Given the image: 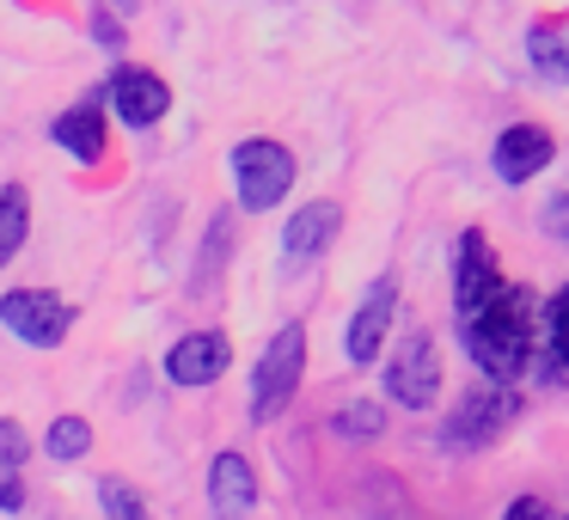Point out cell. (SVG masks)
Returning a JSON list of instances; mask_svg holds the SVG:
<instances>
[{"label": "cell", "mask_w": 569, "mask_h": 520, "mask_svg": "<svg viewBox=\"0 0 569 520\" xmlns=\"http://www.w3.org/2000/svg\"><path fill=\"white\" fill-rule=\"evenodd\" d=\"M380 392L405 410H429L441 398V356H435L429 331H405L380 368Z\"/></svg>", "instance_id": "5b68a950"}, {"label": "cell", "mask_w": 569, "mask_h": 520, "mask_svg": "<svg viewBox=\"0 0 569 520\" xmlns=\"http://www.w3.org/2000/svg\"><path fill=\"white\" fill-rule=\"evenodd\" d=\"M337 227H343V202H331V197L295 209V214H288V227H282V258H288V263L325 258V251L337 246Z\"/></svg>", "instance_id": "7c38bea8"}, {"label": "cell", "mask_w": 569, "mask_h": 520, "mask_svg": "<svg viewBox=\"0 0 569 520\" xmlns=\"http://www.w3.org/2000/svg\"><path fill=\"white\" fill-rule=\"evenodd\" d=\"M527 62L545 80H563L569 87V26H532L527 31Z\"/></svg>", "instance_id": "e0dca14e"}, {"label": "cell", "mask_w": 569, "mask_h": 520, "mask_svg": "<svg viewBox=\"0 0 569 520\" xmlns=\"http://www.w3.org/2000/svg\"><path fill=\"white\" fill-rule=\"evenodd\" d=\"M43 453L56 459V466H74V459L92 453V422L87 417H56L50 429H43Z\"/></svg>", "instance_id": "ac0fdd59"}, {"label": "cell", "mask_w": 569, "mask_h": 520, "mask_svg": "<svg viewBox=\"0 0 569 520\" xmlns=\"http://www.w3.org/2000/svg\"><path fill=\"white\" fill-rule=\"evenodd\" d=\"M26 459H31V434L13 417H0V471H26Z\"/></svg>", "instance_id": "44dd1931"}, {"label": "cell", "mask_w": 569, "mask_h": 520, "mask_svg": "<svg viewBox=\"0 0 569 520\" xmlns=\"http://www.w3.org/2000/svg\"><path fill=\"white\" fill-rule=\"evenodd\" d=\"M459 343L490 386H515L532 368V349H539V300L527 288L502 282V294L459 319Z\"/></svg>", "instance_id": "6da1fadb"}, {"label": "cell", "mask_w": 569, "mask_h": 520, "mask_svg": "<svg viewBox=\"0 0 569 520\" xmlns=\"http://www.w3.org/2000/svg\"><path fill=\"white\" fill-rule=\"evenodd\" d=\"M520 417V392L515 386H483V392L459 398L453 417H447L441 429V447H459V453H471V447H490L508 434V422Z\"/></svg>", "instance_id": "8992f818"}, {"label": "cell", "mask_w": 569, "mask_h": 520, "mask_svg": "<svg viewBox=\"0 0 569 520\" xmlns=\"http://www.w3.org/2000/svg\"><path fill=\"white\" fill-rule=\"evenodd\" d=\"M31 239V190L26 184H0V270H13V258Z\"/></svg>", "instance_id": "2e32d148"}, {"label": "cell", "mask_w": 569, "mask_h": 520, "mask_svg": "<svg viewBox=\"0 0 569 520\" xmlns=\"http://www.w3.org/2000/svg\"><path fill=\"white\" fill-rule=\"evenodd\" d=\"M331 434H337V441H380V434H386V410L368 404V398L337 404L331 410Z\"/></svg>", "instance_id": "d6986e66"}, {"label": "cell", "mask_w": 569, "mask_h": 520, "mask_svg": "<svg viewBox=\"0 0 569 520\" xmlns=\"http://www.w3.org/2000/svg\"><path fill=\"white\" fill-rule=\"evenodd\" d=\"M99 43L104 50H123V26H117L111 13H99Z\"/></svg>", "instance_id": "d4e9b609"}, {"label": "cell", "mask_w": 569, "mask_h": 520, "mask_svg": "<svg viewBox=\"0 0 569 520\" xmlns=\"http://www.w3.org/2000/svg\"><path fill=\"white\" fill-rule=\"evenodd\" d=\"M300 373H307V324H276V337L251 368V422L282 417L300 392Z\"/></svg>", "instance_id": "7a4b0ae2"}, {"label": "cell", "mask_w": 569, "mask_h": 520, "mask_svg": "<svg viewBox=\"0 0 569 520\" xmlns=\"http://www.w3.org/2000/svg\"><path fill=\"white\" fill-rule=\"evenodd\" d=\"M502 520H557V508L545 502V496H532V490H527V496H515V502L502 508Z\"/></svg>", "instance_id": "603a6c76"}, {"label": "cell", "mask_w": 569, "mask_h": 520, "mask_svg": "<svg viewBox=\"0 0 569 520\" xmlns=\"http://www.w3.org/2000/svg\"><path fill=\"white\" fill-rule=\"evenodd\" d=\"M539 227L557 239V246H569V190H563V197H551V202L539 209Z\"/></svg>", "instance_id": "7402d4cb"}, {"label": "cell", "mask_w": 569, "mask_h": 520, "mask_svg": "<svg viewBox=\"0 0 569 520\" xmlns=\"http://www.w3.org/2000/svg\"><path fill=\"white\" fill-rule=\"evenodd\" d=\"M111 111H117V123H129V129H153L172 111V92H166V80L148 74V68H123V74L111 80Z\"/></svg>", "instance_id": "4fadbf2b"}, {"label": "cell", "mask_w": 569, "mask_h": 520, "mask_svg": "<svg viewBox=\"0 0 569 520\" xmlns=\"http://www.w3.org/2000/svg\"><path fill=\"white\" fill-rule=\"evenodd\" d=\"M496 294H502V263H496L490 239H483L478 227H466L459 246H453V307H459V319L478 312L483 300H496Z\"/></svg>", "instance_id": "52a82bcc"}, {"label": "cell", "mask_w": 569, "mask_h": 520, "mask_svg": "<svg viewBox=\"0 0 569 520\" xmlns=\"http://www.w3.org/2000/svg\"><path fill=\"white\" fill-rule=\"evenodd\" d=\"M74 319H80L74 300H62L56 288H7L0 294V324L26 349H62Z\"/></svg>", "instance_id": "277c9868"}, {"label": "cell", "mask_w": 569, "mask_h": 520, "mask_svg": "<svg viewBox=\"0 0 569 520\" xmlns=\"http://www.w3.org/2000/svg\"><path fill=\"white\" fill-rule=\"evenodd\" d=\"M50 141L68 153V160H80V166H99L104 160V117H99V104H74V111H62L50 123Z\"/></svg>", "instance_id": "5bb4252c"}, {"label": "cell", "mask_w": 569, "mask_h": 520, "mask_svg": "<svg viewBox=\"0 0 569 520\" xmlns=\"http://www.w3.org/2000/svg\"><path fill=\"white\" fill-rule=\"evenodd\" d=\"M227 368H233V343H227V331H184L172 349H166V380L184 386V392L214 386Z\"/></svg>", "instance_id": "ba28073f"}, {"label": "cell", "mask_w": 569, "mask_h": 520, "mask_svg": "<svg viewBox=\"0 0 569 520\" xmlns=\"http://www.w3.org/2000/svg\"><path fill=\"white\" fill-rule=\"evenodd\" d=\"M99 508H104V520H153L148 496L123 478H99Z\"/></svg>", "instance_id": "ffe728a7"}, {"label": "cell", "mask_w": 569, "mask_h": 520, "mask_svg": "<svg viewBox=\"0 0 569 520\" xmlns=\"http://www.w3.org/2000/svg\"><path fill=\"white\" fill-rule=\"evenodd\" d=\"M202 490H209V514L214 520H251L258 514V466H251L246 453H239V447H221V453L209 459V483H202Z\"/></svg>", "instance_id": "9c48e42d"}, {"label": "cell", "mask_w": 569, "mask_h": 520, "mask_svg": "<svg viewBox=\"0 0 569 520\" xmlns=\"http://www.w3.org/2000/svg\"><path fill=\"white\" fill-rule=\"evenodd\" d=\"M551 160H557V136L545 123H508L490 148V166H496L502 184H527V178H539Z\"/></svg>", "instance_id": "8fae6325"}, {"label": "cell", "mask_w": 569, "mask_h": 520, "mask_svg": "<svg viewBox=\"0 0 569 520\" xmlns=\"http://www.w3.org/2000/svg\"><path fill=\"white\" fill-rule=\"evenodd\" d=\"M392 312H398V288H392V276H380V282L368 288V300H361V307L349 312V324H343L349 368H373V361H380L386 331H392Z\"/></svg>", "instance_id": "30bf717a"}, {"label": "cell", "mask_w": 569, "mask_h": 520, "mask_svg": "<svg viewBox=\"0 0 569 520\" xmlns=\"http://www.w3.org/2000/svg\"><path fill=\"white\" fill-rule=\"evenodd\" d=\"M117 7H123V13H129V7H136V0H117Z\"/></svg>", "instance_id": "484cf974"}, {"label": "cell", "mask_w": 569, "mask_h": 520, "mask_svg": "<svg viewBox=\"0 0 569 520\" xmlns=\"http://www.w3.org/2000/svg\"><path fill=\"white\" fill-rule=\"evenodd\" d=\"M227 172H233V197L246 214H270L276 202L295 190V153L270 136H251L227 153Z\"/></svg>", "instance_id": "3957f363"}, {"label": "cell", "mask_w": 569, "mask_h": 520, "mask_svg": "<svg viewBox=\"0 0 569 520\" xmlns=\"http://www.w3.org/2000/svg\"><path fill=\"white\" fill-rule=\"evenodd\" d=\"M26 508V471H0V514Z\"/></svg>", "instance_id": "cb8c5ba5"}, {"label": "cell", "mask_w": 569, "mask_h": 520, "mask_svg": "<svg viewBox=\"0 0 569 520\" xmlns=\"http://www.w3.org/2000/svg\"><path fill=\"white\" fill-rule=\"evenodd\" d=\"M532 361H539V380H563V373H569V282L545 300V312H539V349H532Z\"/></svg>", "instance_id": "9a60e30c"}]
</instances>
